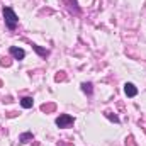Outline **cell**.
<instances>
[{
  "mask_svg": "<svg viewBox=\"0 0 146 146\" xmlns=\"http://www.w3.org/2000/svg\"><path fill=\"white\" fill-rule=\"evenodd\" d=\"M106 117H107V119H109V121H112V122H117V124H119V122H121V119H119V117H117V115H114V114H112V112H106Z\"/></svg>",
  "mask_w": 146,
  "mask_h": 146,
  "instance_id": "obj_9",
  "label": "cell"
},
{
  "mask_svg": "<svg viewBox=\"0 0 146 146\" xmlns=\"http://www.w3.org/2000/svg\"><path fill=\"white\" fill-rule=\"evenodd\" d=\"M2 14H3L5 26H7L10 31H14V29L17 27V24H19V17H17V14L14 12V9H12V7H3Z\"/></svg>",
  "mask_w": 146,
  "mask_h": 146,
  "instance_id": "obj_1",
  "label": "cell"
},
{
  "mask_svg": "<svg viewBox=\"0 0 146 146\" xmlns=\"http://www.w3.org/2000/svg\"><path fill=\"white\" fill-rule=\"evenodd\" d=\"M124 92H126L127 97H136L138 95V88H136L134 83H126L124 85Z\"/></svg>",
  "mask_w": 146,
  "mask_h": 146,
  "instance_id": "obj_4",
  "label": "cell"
},
{
  "mask_svg": "<svg viewBox=\"0 0 146 146\" xmlns=\"http://www.w3.org/2000/svg\"><path fill=\"white\" fill-rule=\"evenodd\" d=\"M33 49L36 51L37 54H41V56H48V54H49V51H48V49H42V48H41V46H37V44H33Z\"/></svg>",
  "mask_w": 146,
  "mask_h": 146,
  "instance_id": "obj_8",
  "label": "cell"
},
{
  "mask_svg": "<svg viewBox=\"0 0 146 146\" xmlns=\"http://www.w3.org/2000/svg\"><path fill=\"white\" fill-rule=\"evenodd\" d=\"M56 126L58 127H61V129H65V127H70L73 122H75V117L70 115V114H60L58 117H56Z\"/></svg>",
  "mask_w": 146,
  "mask_h": 146,
  "instance_id": "obj_2",
  "label": "cell"
},
{
  "mask_svg": "<svg viewBox=\"0 0 146 146\" xmlns=\"http://www.w3.org/2000/svg\"><path fill=\"white\" fill-rule=\"evenodd\" d=\"M0 65H2V66H9V65H10V61L3 58V60H0Z\"/></svg>",
  "mask_w": 146,
  "mask_h": 146,
  "instance_id": "obj_10",
  "label": "cell"
},
{
  "mask_svg": "<svg viewBox=\"0 0 146 146\" xmlns=\"http://www.w3.org/2000/svg\"><path fill=\"white\" fill-rule=\"evenodd\" d=\"M82 90H83L87 95H92V94H94V85H92L90 82H83V83H82Z\"/></svg>",
  "mask_w": 146,
  "mask_h": 146,
  "instance_id": "obj_6",
  "label": "cell"
},
{
  "mask_svg": "<svg viewBox=\"0 0 146 146\" xmlns=\"http://www.w3.org/2000/svg\"><path fill=\"white\" fill-rule=\"evenodd\" d=\"M33 138H34V136H33V133H31V131H27V133H22V134L19 136V143H29Z\"/></svg>",
  "mask_w": 146,
  "mask_h": 146,
  "instance_id": "obj_7",
  "label": "cell"
},
{
  "mask_svg": "<svg viewBox=\"0 0 146 146\" xmlns=\"http://www.w3.org/2000/svg\"><path fill=\"white\" fill-rule=\"evenodd\" d=\"M21 106H22L24 109H31V107L34 106L33 97H24V99H21Z\"/></svg>",
  "mask_w": 146,
  "mask_h": 146,
  "instance_id": "obj_5",
  "label": "cell"
},
{
  "mask_svg": "<svg viewBox=\"0 0 146 146\" xmlns=\"http://www.w3.org/2000/svg\"><path fill=\"white\" fill-rule=\"evenodd\" d=\"M10 54L15 58V60H24L26 58V51L22 49V48H17V46H10Z\"/></svg>",
  "mask_w": 146,
  "mask_h": 146,
  "instance_id": "obj_3",
  "label": "cell"
}]
</instances>
